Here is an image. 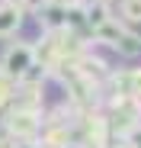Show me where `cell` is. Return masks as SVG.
<instances>
[{
	"instance_id": "7a4b0ae2",
	"label": "cell",
	"mask_w": 141,
	"mask_h": 148,
	"mask_svg": "<svg viewBox=\"0 0 141 148\" xmlns=\"http://www.w3.org/2000/svg\"><path fill=\"white\" fill-rule=\"evenodd\" d=\"M7 129L13 138H32L39 132V119L35 113H26V110H13L10 119H7Z\"/></svg>"
},
{
	"instance_id": "3957f363",
	"label": "cell",
	"mask_w": 141,
	"mask_h": 148,
	"mask_svg": "<svg viewBox=\"0 0 141 148\" xmlns=\"http://www.w3.org/2000/svg\"><path fill=\"white\" fill-rule=\"evenodd\" d=\"M22 26V10L19 7H0V39L13 36Z\"/></svg>"
},
{
	"instance_id": "6da1fadb",
	"label": "cell",
	"mask_w": 141,
	"mask_h": 148,
	"mask_svg": "<svg viewBox=\"0 0 141 148\" xmlns=\"http://www.w3.org/2000/svg\"><path fill=\"white\" fill-rule=\"evenodd\" d=\"M29 68H35V48L29 42H16L3 52V61H0V71L13 81H22L29 74Z\"/></svg>"
},
{
	"instance_id": "5b68a950",
	"label": "cell",
	"mask_w": 141,
	"mask_h": 148,
	"mask_svg": "<svg viewBox=\"0 0 141 148\" xmlns=\"http://www.w3.org/2000/svg\"><path fill=\"white\" fill-rule=\"evenodd\" d=\"M13 97H16V87H13V77H7V74L0 71V106H3V103H10Z\"/></svg>"
},
{
	"instance_id": "277c9868",
	"label": "cell",
	"mask_w": 141,
	"mask_h": 148,
	"mask_svg": "<svg viewBox=\"0 0 141 148\" xmlns=\"http://www.w3.org/2000/svg\"><path fill=\"white\" fill-rule=\"evenodd\" d=\"M119 10H122V16L128 23H141V0H122Z\"/></svg>"
}]
</instances>
